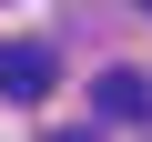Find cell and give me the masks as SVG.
<instances>
[{
    "label": "cell",
    "mask_w": 152,
    "mask_h": 142,
    "mask_svg": "<svg viewBox=\"0 0 152 142\" xmlns=\"http://www.w3.org/2000/svg\"><path fill=\"white\" fill-rule=\"evenodd\" d=\"M142 10H152V0H142Z\"/></svg>",
    "instance_id": "3957f363"
},
{
    "label": "cell",
    "mask_w": 152,
    "mask_h": 142,
    "mask_svg": "<svg viewBox=\"0 0 152 142\" xmlns=\"http://www.w3.org/2000/svg\"><path fill=\"white\" fill-rule=\"evenodd\" d=\"M51 81H61L51 41H0V102H41Z\"/></svg>",
    "instance_id": "6da1fadb"
},
{
    "label": "cell",
    "mask_w": 152,
    "mask_h": 142,
    "mask_svg": "<svg viewBox=\"0 0 152 142\" xmlns=\"http://www.w3.org/2000/svg\"><path fill=\"white\" fill-rule=\"evenodd\" d=\"M91 122H152V71H102L91 81Z\"/></svg>",
    "instance_id": "7a4b0ae2"
}]
</instances>
